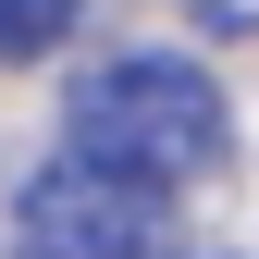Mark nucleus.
I'll use <instances>...</instances> for the list:
<instances>
[{"label":"nucleus","instance_id":"obj_1","mask_svg":"<svg viewBox=\"0 0 259 259\" xmlns=\"http://www.w3.org/2000/svg\"><path fill=\"white\" fill-rule=\"evenodd\" d=\"M62 136L87 160H123V173L148 185H198L235 160V99H222L210 62H173V50H111L74 74V99H62Z\"/></svg>","mask_w":259,"mask_h":259},{"label":"nucleus","instance_id":"obj_2","mask_svg":"<svg viewBox=\"0 0 259 259\" xmlns=\"http://www.w3.org/2000/svg\"><path fill=\"white\" fill-rule=\"evenodd\" d=\"M13 259H185V235H173V185L62 148L50 173L13 198Z\"/></svg>","mask_w":259,"mask_h":259},{"label":"nucleus","instance_id":"obj_3","mask_svg":"<svg viewBox=\"0 0 259 259\" xmlns=\"http://www.w3.org/2000/svg\"><path fill=\"white\" fill-rule=\"evenodd\" d=\"M62 25H74V0H0V62H37V50H62Z\"/></svg>","mask_w":259,"mask_h":259},{"label":"nucleus","instance_id":"obj_4","mask_svg":"<svg viewBox=\"0 0 259 259\" xmlns=\"http://www.w3.org/2000/svg\"><path fill=\"white\" fill-rule=\"evenodd\" d=\"M185 25L198 37H259V0H185Z\"/></svg>","mask_w":259,"mask_h":259}]
</instances>
